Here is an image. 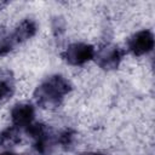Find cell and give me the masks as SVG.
I'll return each instance as SVG.
<instances>
[{"label":"cell","instance_id":"obj_1","mask_svg":"<svg viewBox=\"0 0 155 155\" xmlns=\"http://www.w3.org/2000/svg\"><path fill=\"white\" fill-rule=\"evenodd\" d=\"M70 88V84L63 76L52 75L38 86L34 96L38 104L42 108H56L61 104Z\"/></svg>","mask_w":155,"mask_h":155},{"label":"cell","instance_id":"obj_2","mask_svg":"<svg viewBox=\"0 0 155 155\" xmlns=\"http://www.w3.org/2000/svg\"><path fill=\"white\" fill-rule=\"evenodd\" d=\"M121 57H122V51L120 50V47L111 44L101 46L97 50V52H94L96 63L105 70H111L117 68Z\"/></svg>","mask_w":155,"mask_h":155},{"label":"cell","instance_id":"obj_3","mask_svg":"<svg viewBox=\"0 0 155 155\" xmlns=\"http://www.w3.org/2000/svg\"><path fill=\"white\" fill-rule=\"evenodd\" d=\"M63 57L69 64L81 65L94 57V48L93 46L87 44L75 42L68 46V48L63 53Z\"/></svg>","mask_w":155,"mask_h":155},{"label":"cell","instance_id":"obj_4","mask_svg":"<svg viewBox=\"0 0 155 155\" xmlns=\"http://www.w3.org/2000/svg\"><path fill=\"white\" fill-rule=\"evenodd\" d=\"M127 46L134 56L145 54L154 47V35L149 30H139L128 39Z\"/></svg>","mask_w":155,"mask_h":155},{"label":"cell","instance_id":"obj_5","mask_svg":"<svg viewBox=\"0 0 155 155\" xmlns=\"http://www.w3.org/2000/svg\"><path fill=\"white\" fill-rule=\"evenodd\" d=\"M11 117L16 127H28L34 119V108L28 103H18L13 107Z\"/></svg>","mask_w":155,"mask_h":155},{"label":"cell","instance_id":"obj_6","mask_svg":"<svg viewBox=\"0 0 155 155\" xmlns=\"http://www.w3.org/2000/svg\"><path fill=\"white\" fill-rule=\"evenodd\" d=\"M36 33V24L33 19L25 18L23 19L15 29V31L12 33V36L15 39V42H23L25 40H28L29 38H31L34 34Z\"/></svg>","mask_w":155,"mask_h":155},{"label":"cell","instance_id":"obj_7","mask_svg":"<svg viewBox=\"0 0 155 155\" xmlns=\"http://www.w3.org/2000/svg\"><path fill=\"white\" fill-rule=\"evenodd\" d=\"M15 91L13 79L11 76V73L7 70L0 71V103L7 101Z\"/></svg>","mask_w":155,"mask_h":155},{"label":"cell","instance_id":"obj_8","mask_svg":"<svg viewBox=\"0 0 155 155\" xmlns=\"http://www.w3.org/2000/svg\"><path fill=\"white\" fill-rule=\"evenodd\" d=\"M21 140V134L18 127L13 126L0 133V145L1 147H13Z\"/></svg>","mask_w":155,"mask_h":155},{"label":"cell","instance_id":"obj_9","mask_svg":"<svg viewBox=\"0 0 155 155\" xmlns=\"http://www.w3.org/2000/svg\"><path fill=\"white\" fill-rule=\"evenodd\" d=\"M15 39L11 33H8L6 29L0 28V56L6 54L12 50L15 46Z\"/></svg>","mask_w":155,"mask_h":155},{"label":"cell","instance_id":"obj_10","mask_svg":"<svg viewBox=\"0 0 155 155\" xmlns=\"http://www.w3.org/2000/svg\"><path fill=\"white\" fill-rule=\"evenodd\" d=\"M82 155H104V154H101V153H85Z\"/></svg>","mask_w":155,"mask_h":155},{"label":"cell","instance_id":"obj_11","mask_svg":"<svg viewBox=\"0 0 155 155\" xmlns=\"http://www.w3.org/2000/svg\"><path fill=\"white\" fill-rule=\"evenodd\" d=\"M0 155H16V154H13V153H10V151H7V153H2V154H0Z\"/></svg>","mask_w":155,"mask_h":155}]
</instances>
